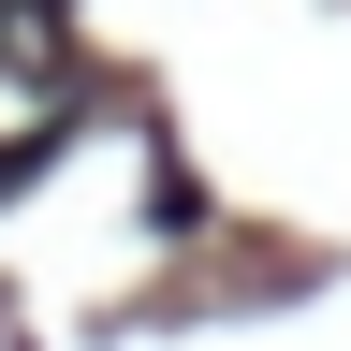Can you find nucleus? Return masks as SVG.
Returning a JSON list of instances; mask_svg holds the SVG:
<instances>
[{
	"label": "nucleus",
	"mask_w": 351,
	"mask_h": 351,
	"mask_svg": "<svg viewBox=\"0 0 351 351\" xmlns=\"http://www.w3.org/2000/svg\"><path fill=\"white\" fill-rule=\"evenodd\" d=\"M0 59H44V0H0Z\"/></svg>",
	"instance_id": "f257e3e1"
}]
</instances>
